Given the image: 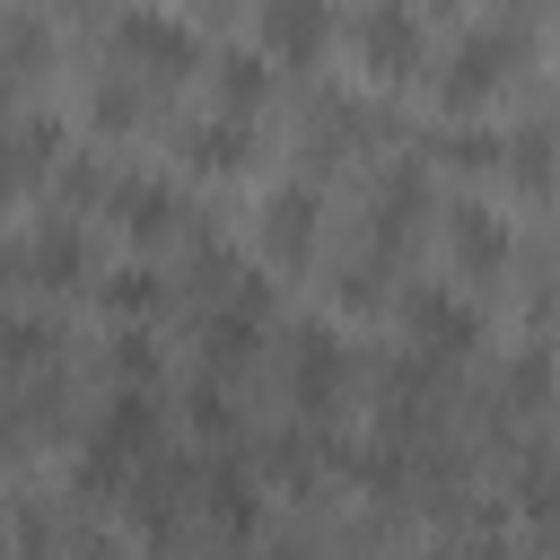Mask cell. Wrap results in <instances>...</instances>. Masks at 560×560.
Here are the masks:
<instances>
[{"mask_svg":"<svg viewBox=\"0 0 560 560\" xmlns=\"http://www.w3.org/2000/svg\"><path fill=\"white\" fill-rule=\"evenodd\" d=\"M254 236H262V254L271 262H315V236H324V201H315V184H271L262 201H254Z\"/></svg>","mask_w":560,"mask_h":560,"instance_id":"obj_5","label":"cell"},{"mask_svg":"<svg viewBox=\"0 0 560 560\" xmlns=\"http://www.w3.org/2000/svg\"><path fill=\"white\" fill-rule=\"evenodd\" d=\"M420 201H429V166H420V149L385 158V166H376V184H368V254H376V262H394V254H402V236H411Z\"/></svg>","mask_w":560,"mask_h":560,"instance_id":"obj_3","label":"cell"},{"mask_svg":"<svg viewBox=\"0 0 560 560\" xmlns=\"http://www.w3.org/2000/svg\"><path fill=\"white\" fill-rule=\"evenodd\" d=\"M105 35H114V52L140 61L149 79H184V70L201 61V26H192V18H166V9H122ZM140 70H131V79H140Z\"/></svg>","mask_w":560,"mask_h":560,"instance_id":"obj_2","label":"cell"},{"mask_svg":"<svg viewBox=\"0 0 560 560\" xmlns=\"http://www.w3.org/2000/svg\"><path fill=\"white\" fill-rule=\"evenodd\" d=\"M61 332L52 315H0V376H26V368H52Z\"/></svg>","mask_w":560,"mask_h":560,"instance_id":"obj_18","label":"cell"},{"mask_svg":"<svg viewBox=\"0 0 560 560\" xmlns=\"http://www.w3.org/2000/svg\"><path fill=\"white\" fill-rule=\"evenodd\" d=\"M210 70H219V114H236V122H254V105L271 96V61H262L254 44H228V52L210 61Z\"/></svg>","mask_w":560,"mask_h":560,"instance_id":"obj_15","label":"cell"},{"mask_svg":"<svg viewBox=\"0 0 560 560\" xmlns=\"http://www.w3.org/2000/svg\"><path fill=\"white\" fill-rule=\"evenodd\" d=\"M96 298H105V306H114V315H122V324H131V315H140V324H149V315H158V306H166V271H158V262H149V254H131V262H114V271H105V280H96Z\"/></svg>","mask_w":560,"mask_h":560,"instance_id":"obj_16","label":"cell"},{"mask_svg":"<svg viewBox=\"0 0 560 560\" xmlns=\"http://www.w3.org/2000/svg\"><path fill=\"white\" fill-rule=\"evenodd\" d=\"M114 385L158 394V341H149V324H122V332H114Z\"/></svg>","mask_w":560,"mask_h":560,"instance_id":"obj_20","label":"cell"},{"mask_svg":"<svg viewBox=\"0 0 560 560\" xmlns=\"http://www.w3.org/2000/svg\"><path fill=\"white\" fill-rule=\"evenodd\" d=\"M446 236H455L464 280H499V262H508V219H499L490 201H455V210H446Z\"/></svg>","mask_w":560,"mask_h":560,"instance_id":"obj_12","label":"cell"},{"mask_svg":"<svg viewBox=\"0 0 560 560\" xmlns=\"http://www.w3.org/2000/svg\"><path fill=\"white\" fill-rule=\"evenodd\" d=\"M262 560H306V551H289V542H280V551H262Z\"/></svg>","mask_w":560,"mask_h":560,"instance_id":"obj_28","label":"cell"},{"mask_svg":"<svg viewBox=\"0 0 560 560\" xmlns=\"http://www.w3.org/2000/svg\"><path fill=\"white\" fill-rule=\"evenodd\" d=\"M61 140H70L61 114H44V105H35V114H9V122H0V201H18L35 175H52V166H61Z\"/></svg>","mask_w":560,"mask_h":560,"instance_id":"obj_7","label":"cell"},{"mask_svg":"<svg viewBox=\"0 0 560 560\" xmlns=\"http://www.w3.org/2000/svg\"><path fill=\"white\" fill-rule=\"evenodd\" d=\"M350 44H359V61H368L376 79H411V70L429 61V26H420L411 9H394V0L359 9V18H350Z\"/></svg>","mask_w":560,"mask_h":560,"instance_id":"obj_6","label":"cell"},{"mask_svg":"<svg viewBox=\"0 0 560 560\" xmlns=\"http://www.w3.org/2000/svg\"><path fill=\"white\" fill-rule=\"evenodd\" d=\"M52 184H61V201H96L114 175H105L96 158H61V166H52Z\"/></svg>","mask_w":560,"mask_h":560,"instance_id":"obj_24","label":"cell"},{"mask_svg":"<svg viewBox=\"0 0 560 560\" xmlns=\"http://www.w3.org/2000/svg\"><path fill=\"white\" fill-rule=\"evenodd\" d=\"M508 35H516V18H499V26H464V44L446 52V79H438V96H446V105H472V96H490V88L508 79Z\"/></svg>","mask_w":560,"mask_h":560,"instance_id":"obj_10","label":"cell"},{"mask_svg":"<svg viewBox=\"0 0 560 560\" xmlns=\"http://www.w3.org/2000/svg\"><path fill=\"white\" fill-rule=\"evenodd\" d=\"M254 35H262V44H254L262 61H271V52H280V61H306V52H324V44H332V18H324L315 0H280V9H262V18H254Z\"/></svg>","mask_w":560,"mask_h":560,"instance_id":"obj_14","label":"cell"},{"mask_svg":"<svg viewBox=\"0 0 560 560\" xmlns=\"http://www.w3.org/2000/svg\"><path fill=\"white\" fill-rule=\"evenodd\" d=\"M9 271H18V254H9V245H0V289H9Z\"/></svg>","mask_w":560,"mask_h":560,"instance_id":"obj_27","label":"cell"},{"mask_svg":"<svg viewBox=\"0 0 560 560\" xmlns=\"http://www.w3.org/2000/svg\"><path fill=\"white\" fill-rule=\"evenodd\" d=\"M184 411H192V429H201V438H236V402H228V385H210V376H192V394H184Z\"/></svg>","mask_w":560,"mask_h":560,"instance_id":"obj_22","label":"cell"},{"mask_svg":"<svg viewBox=\"0 0 560 560\" xmlns=\"http://www.w3.org/2000/svg\"><path fill=\"white\" fill-rule=\"evenodd\" d=\"M499 158L516 166V184H525V192H542V184H551V131H542V122L508 131V140H499Z\"/></svg>","mask_w":560,"mask_h":560,"instance_id":"obj_19","label":"cell"},{"mask_svg":"<svg viewBox=\"0 0 560 560\" xmlns=\"http://www.w3.org/2000/svg\"><path fill=\"white\" fill-rule=\"evenodd\" d=\"M280 368H289V411H298V429H324V420L341 411V394H350V341H341L332 324H298Z\"/></svg>","mask_w":560,"mask_h":560,"instance_id":"obj_1","label":"cell"},{"mask_svg":"<svg viewBox=\"0 0 560 560\" xmlns=\"http://www.w3.org/2000/svg\"><path fill=\"white\" fill-rule=\"evenodd\" d=\"M192 508H201V525H210L219 542H245V534L262 525V490H254L245 464H201V472H192Z\"/></svg>","mask_w":560,"mask_h":560,"instance_id":"obj_9","label":"cell"},{"mask_svg":"<svg viewBox=\"0 0 560 560\" xmlns=\"http://www.w3.org/2000/svg\"><path fill=\"white\" fill-rule=\"evenodd\" d=\"M446 158H455V166H499V131H490V122H455V131H446Z\"/></svg>","mask_w":560,"mask_h":560,"instance_id":"obj_23","label":"cell"},{"mask_svg":"<svg viewBox=\"0 0 560 560\" xmlns=\"http://www.w3.org/2000/svg\"><path fill=\"white\" fill-rule=\"evenodd\" d=\"M88 114H96L105 131H131V122L149 114V88H131V79H96V96H88Z\"/></svg>","mask_w":560,"mask_h":560,"instance_id":"obj_21","label":"cell"},{"mask_svg":"<svg viewBox=\"0 0 560 560\" xmlns=\"http://www.w3.org/2000/svg\"><path fill=\"white\" fill-rule=\"evenodd\" d=\"M402 332H411V350L420 359H464L472 341H481V315H472V298H455L446 280H420V289H402Z\"/></svg>","mask_w":560,"mask_h":560,"instance_id":"obj_4","label":"cell"},{"mask_svg":"<svg viewBox=\"0 0 560 560\" xmlns=\"http://www.w3.org/2000/svg\"><path fill=\"white\" fill-rule=\"evenodd\" d=\"M254 464H262V481H280V490H315V429H271V438H254Z\"/></svg>","mask_w":560,"mask_h":560,"instance_id":"obj_17","label":"cell"},{"mask_svg":"<svg viewBox=\"0 0 560 560\" xmlns=\"http://www.w3.org/2000/svg\"><path fill=\"white\" fill-rule=\"evenodd\" d=\"M175 158L192 175H236L254 158V122H236V114H184L175 122Z\"/></svg>","mask_w":560,"mask_h":560,"instance_id":"obj_11","label":"cell"},{"mask_svg":"<svg viewBox=\"0 0 560 560\" xmlns=\"http://www.w3.org/2000/svg\"><path fill=\"white\" fill-rule=\"evenodd\" d=\"M18 262H26L35 289H70V280H88V228H79V219H44Z\"/></svg>","mask_w":560,"mask_h":560,"instance_id":"obj_13","label":"cell"},{"mask_svg":"<svg viewBox=\"0 0 560 560\" xmlns=\"http://www.w3.org/2000/svg\"><path fill=\"white\" fill-rule=\"evenodd\" d=\"M438 560H508V542H499V516H481V534H455Z\"/></svg>","mask_w":560,"mask_h":560,"instance_id":"obj_26","label":"cell"},{"mask_svg":"<svg viewBox=\"0 0 560 560\" xmlns=\"http://www.w3.org/2000/svg\"><path fill=\"white\" fill-rule=\"evenodd\" d=\"M105 219H114L122 236L158 245V236L184 228V192H175L166 175H114V184H105Z\"/></svg>","mask_w":560,"mask_h":560,"instance_id":"obj_8","label":"cell"},{"mask_svg":"<svg viewBox=\"0 0 560 560\" xmlns=\"http://www.w3.org/2000/svg\"><path fill=\"white\" fill-rule=\"evenodd\" d=\"M508 394H516L525 411H542V341H525V350H516V368H508Z\"/></svg>","mask_w":560,"mask_h":560,"instance_id":"obj_25","label":"cell"}]
</instances>
